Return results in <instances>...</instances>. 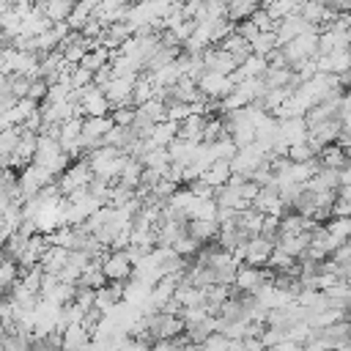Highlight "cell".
<instances>
[{"label":"cell","instance_id":"6da1fadb","mask_svg":"<svg viewBox=\"0 0 351 351\" xmlns=\"http://www.w3.org/2000/svg\"><path fill=\"white\" fill-rule=\"evenodd\" d=\"M96 176H93V170H90V165L85 162V159H77L63 176H58V184H60V192H63V197H69L74 189H82V186H90V181H93Z\"/></svg>","mask_w":351,"mask_h":351},{"label":"cell","instance_id":"7a4b0ae2","mask_svg":"<svg viewBox=\"0 0 351 351\" xmlns=\"http://www.w3.org/2000/svg\"><path fill=\"white\" fill-rule=\"evenodd\" d=\"M101 271L107 274L110 282H129L134 277V263L126 255V250H118V252H110L101 261Z\"/></svg>","mask_w":351,"mask_h":351},{"label":"cell","instance_id":"3957f363","mask_svg":"<svg viewBox=\"0 0 351 351\" xmlns=\"http://www.w3.org/2000/svg\"><path fill=\"white\" fill-rule=\"evenodd\" d=\"M197 88H200V93H203L208 101H222L225 96H230V93L236 90V85L230 82V77L214 74V71H206V74L200 77Z\"/></svg>","mask_w":351,"mask_h":351},{"label":"cell","instance_id":"277c9868","mask_svg":"<svg viewBox=\"0 0 351 351\" xmlns=\"http://www.w3.org/2000/svg\"><path fill=\"white\" fill-rule=\"evenodd\" d=\"M203 63H206L208 71H214V74H225V77H230V74L241 66V60H239L236 55L225 52L222 47H208V49L203 52Z\"/></svg>","mask_w":351,"mask_h":351},{"label":"cell","instance_id":"5b68a950","mask_svg":"<svg viewBox=\"0 0 351 351\" xmlns=\"http://www.w3.org/2000/svg\"><path fill=\"white\" fill-rule=\"evenodd\" d=\"M274 247H277V241H271V239H266V236H252V239L247 241L244 263H247V266H266L269 258H271V252H274Z\"/></svg>","mask_w":351,"mask_h":351},{"label":"cell","instance_id":"8992f818","mask_svg":"<svg viewBox=\"0 0 351 351\" xmlns=\"http://www.w3.org/2000/svg\"><path fill=\"white\" fill-rule=\"evenodd\" d=\"M219 230H222V225H219L217 219H189V225H186V233H189L195 241H200V244L217 239Z\"/></svg>","mask_w":351,"mask_h":351},{"label":"cell","instance_id":"52a82bcc","mask_svg":"<svg viewBox=\"0 0 351 351\" xmlns=\"http://www.w3.org/2000/svg\"><path fill=\"white\" fill-rule=\"evenodd\" d=\"M310 241H313V236H310V233H299V236H280V239H277V247H280V250H285L288 255H293L296 261H302V258L307 255V250H310Z\"/></svg>","mask_w":351,"mask_h":351},{"label":"cell","instance_id":"ba28073f","mask_svg":"<svg viewBox=\"0 0 351 351\" xmlns=\"http://www.w3.org/2000/svg\"><path fill=\"white\" fill-rule=\"evenodd\" d=\"M206 123H208V115H200V112H195V115H189V118L181 123V132H178V137H181V140H192V143H203V132H206Z\"/></svg>","mask_w":351,"mask_h":351},{"label":"cell","instance_id":"9c48e42d","mask_svg":"<svg viewBox=\"0 0 351 351\" xmlns=\"http://www.w3.org/2000/svg\"><path fill=\"white\" fill-rule=\"evenodd\" d=\"M318 159H321V165H324V167H332V170H343V167L351 162L348 151H346L340 143H332V145H326V148L318 154Z\"/></svg>","mask_w":351,"mask_h":351},{"label":"cell","instance_id":"30bf717a","mask_svg":"<svg viewBox=\"0 0 351 351\" xmlns=\"http://www.w3.org/2000/svg\"><path fill=\"white\" fill-rule=\"evenodd\" d=\"M69 258H71V250H66V247H49V252L41 258V266H44L47 274H60L69 266Z\"/></svg>","mask_w":351,"mask_h":351},{"label":"cell","instance_id":"8fae6325","mask_svg":"<svg viewBox=\"0 0 351 351\" xmlns=\"http://www.w3.org/2000/svg\"><path fill=\"white\" fill-rule=\"evenodd\" d=\"M77 0H47V16L58 25V22H69V16L74 14Z\"/></svg>","mask_w":351,"mask_h":351},{"label":"cell","instance_id":"7c38bea8","mask_svg":"<svg viewBox=\"0 0 351 351\" xmlns=\"http://www.w3.org/2000/svg\"><path fill=\"white\" fill-rule=\"evenodd\" d=\"M324 225H326V230H329L340 244L351 241V217H332V219L324 222Z\"/></svg>","mask_w":351,"mask_h":351},{"label":"cell","instance_id":"4fadbf2b","mask_svg":"<svg viewBox=\"0 0 351 351\" xmlns=\"http://www.w3.org/2000/svg\"><path fill=\"white\" fill-rule=\"evenodd\" d=\"M239 69H241L244 80H250V77H263V74L269 71V60H266V58H261V55H250Z\"/></svg>","mask_w":351,"mask_h":351},{"label":"cell","instance_id":"5bb4252c","mask_svg":"<svg viewBox=\"0 0 351 351\" xmlns=\"http://www.w3.org/2000/svg\"><path fill=\"white\" fill-rule=\"evenodd\" d=\"M277 47H280V41H277V33H274V30H271V33H261V36L252 41V55L266 58V55H271Z\"/></svg>","mask_w":351,"mask_h":351},{"label":"cell","instance_id":"9a60e30c","mask_svg":"<svg viewBox=\"0 0 351 351\" xmlns=\"http://www.w3.org/2000/svg\"><path fill=\"white\" fill-rule=\"evenodd\" d=\"M110 118L115 121V126H134L137 118V107L134 104H123V107H112Z\"/></svg>","mask_w":351,"mask_h":351},{"label":"cell","instance_id":"2e32d148","mask_svg":"<svg viewBox=\"0 0 351 351\" xmlns=\"http://www.w3.org/2000/svg\"><path fill=\"white\" fill-rule=\"evenodd\" d=\"M329 58H332V74L343 77L351 71V49H335Z\"/></svg>","mask_w":351,"mask_h":351},{"label":"cell","instance_id":"e0dca14e","mask_svg":"<svg viewBox=\"0 0 351 351\" xmlns=\"http://www.w3.org/2000/svg\"><path fill=\"white\" fill-rule=\"evenodd\" d=\"M189 115H195L192 104H186V101H173V104H167V121H173V123H184Z\"/></svg>","mask_w":351,"mask_h":351},{"label":"cell","instance_id":"ac0fdd59","mask_svg":"<svg viewBox=\"0 0 351 351\" xmlns=\"http://www.w3.org/2000/svg\"><path fill=\"white\" fill-rule=\"evenodd\" d=\"M318 154L310 148V143H296V145H291V151H288V159L291 162H310V159H315Z\"/></svg>","mask_w":351,"mask_h":351},{"label":"cell","instance_id":"d6986e66","mask_svg":"<svg viewBox=\"0 0 351 351\" xmlns=\"http://www.w3.org/2000/svg\"><path fill=\"white\" fill-rule=\"evenodd\" d=\"M282 340H288V332H285V329L266 326V329L261 332V343H263L266 348H271V346H277V343H282Z\"/></svg>","mask_w":351,"mask_h":351},{"label":"cell","instance_id":"ffe728a7","mask_svg":"<svg viewBox=\"0 0 351 351\" xmlns=\"http://www.w3.org/2000/svg\"><path fill=\"white\" fill-rule=\"evenodd\" d=\"M230 337H225L222 332H217V335H211L206 343H203V351H230Z\"/></svg>","mask_w":351,"mask_h":351},{"label":"cell","instance_id":"44dd1931","mask_svg":"<svg viewBox=\"0 0 351 351\" xmlns=\"http://www.w3.org/2000/svg\"><path fill=\"white\" fill-rule=\"evenodd\" d=\"M88 85H93V71L85 66H77L71 74V88H88Z\"/></svg>","mask_w":351,"mask_h":351},{"label":"cell","instance_id":"7402d4cb","mask_svg":"<svg viewBox=\"0 0 351 351\" xmlns=\"http://www.w3.org/2000/svg\"><path fill=\"white\" fill-rule=\"evenodd\" d=\"M236 30H239V33H241V36H244L250 44H252V41L261 36V30L255 27V22H252V19H244V22H239V25H236Z\"/></svg>","mask_w":351,"mask_h":351},{"label":"cell","instance_id":"603a6c76","mask_svg":"<svg viewBox=\"0 0 351 351\" xmlns=\"http://www.w3.org/2000/svg\"><path fill=\"white\" fill-rule=\"evenodd\" d=\"M261 189H263V186H261V184H255V181L250 178V181H247V184H244L239 192H241V197H244L247 203H255V197L261 195Z\"/></svg>","mask_w":351,"mask_h":351},{"label":"cell","instance_id":"cb8c5ba5","mask_svg":"<svg viewBox=\"0 0 351 351\" xmlns=\"http://www.w3.org/2000/svg\"><path fill=\"white\" fill-rule=\"evenodd\" d=\"M121 351H148V340H140V337H129V343H126Z\"/></svg>","mask_w":351,"mask_h":351},{"label":"cell","instance_id":"d4e9b609","mask_svg":"<svg viewBox=\"0 0 351 351\" xmlns=\"http://www.w3.org/2000/svg\"><path fill=\"white\" fill-rule=\"evenodd\" d=\"M340 186H351V162L340 170Z\"/></svg>","mask_w":351,"mask_h":351},{"label":"cell","instance_id":"484cf974","mask_svg":"<svg viewBox=\"0 0 351 351\" xmlns=\"http://www.w3.org/2000/svg\"><path fill=\"white\" fill-rule=\"evenodd\" d=\"M225 3H230V0H225Z\"/></svg>","mask_w":351,"mask_h":351},{"label":"cell","instance_id":"4316f807","mask_svg":"<svg viewBox=\"0 0 351 351\" xmlns=\"http://www.w3.org/2000/svg\"><path fill=\"white\" fill-rule=\"evenodd\" d=\"M348 36H351V30H348Z\"/></svg>","mask_w":351,"mask_h":351}]
</instances>
